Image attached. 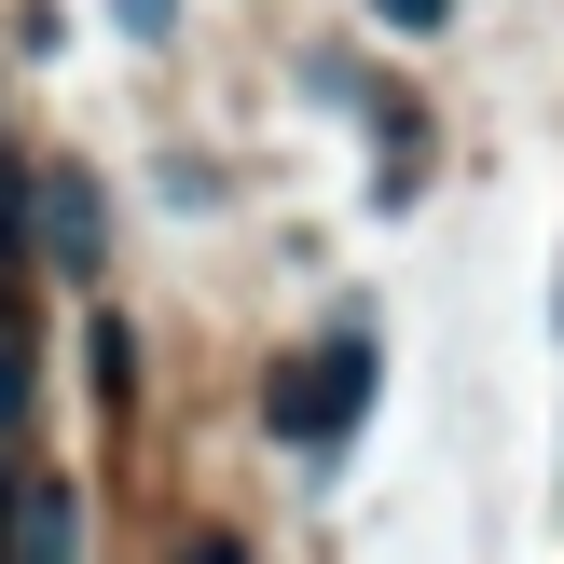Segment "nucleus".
Returning <instances> with one entry per match:
<instances>
[{
    "label": "nucleus",
    "mask_w": 564,
    "mask_h": 564,
    "mask_svg": "<svg viewBox=\"0 0 564 564\" xmlns=\"http://www.w3.org/2000/svg\"><path fill=\"white\" fill-rule=\"evenodd\" d=\"M358 400H372V330H330L317 358H290V372H275V427H290L303 455H330V441L358 427Z\"/></svg>",
    "instance_id": "obj_1"
},
{
    "label": "nucleus",
    "mask_w": 564,
    "mask_h": 564,
    "mask_svg": "<svg viewBox=\"0 0 564 564\" xmlns=\"http://www.w3.org/2000/svg\"><path fill=\"white\" fill-rule=\"evenodd\" d=\"M14 551L28 564H69V496H14Z\"/></svg>",
    "instance_id": "obj_2"
},
{
    "label": "nucleus",
    "mask_w": 564,
    "mask_h": 564,
    "mask_svg": "<svg viewBox=\"0 0 564 564\" xmlns=\"http://www.w3.org/2000/svg\"><path fill=\"white\" fill-rule=\"evenodd\" d=\"M28 386H42V372H28V330H14V303H0V441L28 427Z\"/></svg>",
    "instance_id": "obj_3"
},
{
    "label": "nucleus",
    "mask_w": 564,
    "mask_h": 564,
    "mask_svg": "<svg viewBox=\"0 0 564 564\" xmlns=\"http://www.w3.org/2000/svg\"><path fill=\"white\" fill-rule=\"evenodd\" d=\"M55 248H69V262H97V207H83V180H55Z\"/></svg>",
    "instance_id": "obj_4"
},
{
    "label": "nucleus",
    "mask_w": 564,
    "mask_h": 564,
    "mask_svg": "<svg viewBox=\"0 0 564 564\" xmlns=\"http://www.w3.org/2000/svg\"><path fill=\"white\" fill-rule=\"evenodd\" d=\"M386 14H400V28H441V0H386Z\"/></svg>",
    "instance_id": "obj_5"
},
{
    "label": "nucleus",
    "mask_w": 564,
    "mask_h": 564,
    "mask_svg": "<svg viewBox=\"0 0 564 564\" xmlns=\"http://www.w3.org/2000/svg\"><path fill=\"white\" fill-rule=\"evenodd\" d=\"M124 28H165V0H124Z\"/></svg>",
    "instance_id": "obj_6"
},
{
    "label": "nucleus",
    "mask_w": 564,
    "mask_h": 564,
    "mask_svg": "<svg viewBox=\"0 0 564 564\" xmlns=\"http://www.w3.org/2000/svg\"><path fill=\"white\" fill-rule=\"evenodd\" d=\"M180 564H235V551H220V538H193V551H180Z\"/></svg>",
    "instance_id": "obj_7"
},
{
    "label": "nucleus",
    "mask_w": 564,
    "mask_h": 564,
    "mask_svg": "<svg viewBox=\"0 0 564 564\" xmlns=\"http://www.w3.org/2000/svg\"><path fill=\"white\" fill-rule=\"evenodd\" d=\"M14 496H28V482H14V468H0V523H14Z\"/></svg>",
    "instance_id": "obj_8"
},
{
    "label": "nucleus",
    "mask_w": 564,
    "mask_h": 564,
    "mask_svg": "<svg viewBox=\"0 0 564 564\" xmlns=\"http://www.w3.org/2000/svg\"><path fill=\"white\" fill-rule=\"evenodd\" d=\"M0 248H14V193H0Z\"/></svg>",
    "instance_id": "obj_9"
}]
</instances>
